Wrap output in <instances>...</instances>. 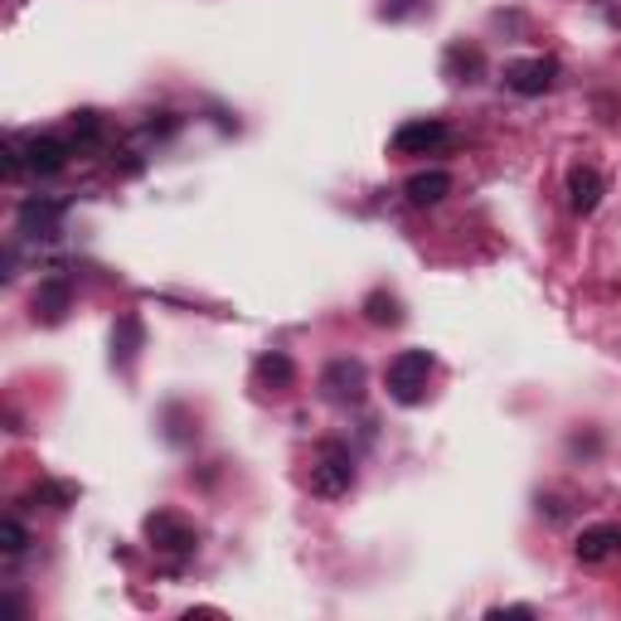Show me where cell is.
Returning a JSON list of instances; mask_svg holds the SVG:
<instances>
[{"label":"cell","mask_w":621,"mask_h":621,"mask_svg":"<svg viewBox=\"0 0 621 621\" xmlns=\"http://www.w3.org/2000/svg\"><path fill=\"white\" fill-rule=\"evenodd\" d=\"M437 359L427 355V349H399V355L389 359V369H383V389H389L393 403H403V409H417V403L427 399V379H433Z\"/></svg>","instance_id":"obj_1"},{"label":"cell","mask_w":621,"mask_h":621,"mask_svg":"<svg viewBox=\"0 0 621 621\" xmlns=\"http://www.w3.org/2000/svg\"><path fill=\"white\" fill-rule=\"evenodd\" d=\"M349 485H355V451L341 442H321L311 461V491L321 501H341V495H349Z\"/></svg>","instance_id":"obj_2"},{"label":"cell","mask_w":621,"mask_h":621,"mask_svg":"<svg viewBox=\"0 0 621 621\" xmlns=\"http://www.w3.org/2000/svg\"><path fill=\"white\" fill-rule=\"evenodd\" d=\"M146 544L156 553H165V559H195L199 529L175 510H156V515H146Z\"/></svg>","instance_id":"obj_3"},{"label":"cell","mask_w":621,"mask_h":621,"mask_svg":"<svg viewBox=\"0 0 621 621\" xmlns=\"http://www.w3.org/2000/svg\"><path fill=\"white\" fill-rule=\"evenodd\" d=\"M365 389H369V369L359 365V359H331V365L321 369V399L341 403V409H355V403H365Z\"/></svg>","instance_id":"obj_4"},{"label":"cell","mask_w":621,"mask_h":621,"mask_svg":"<svg viewBox=\"0 0 621 621\" xmlns=\"http://www.w3.org/2000/svg\"><path fill=\"white\" fill-rule=\"evenodd\" d=\"M64 214H69V199H49V195H30L20 199L15 223L25 239H59L64 229Z\"/></svg>","instance_id":"obj_5"},{"label":"cell","mask_w":621,"mask_h":621,"mask_svg":"<svg viewBox=\"0 0 621 621\" xmlns=\"http://www.w3.org/2000/svg\"><path fill=\"white\" fill-rule=\"evenodd\" d=\"M451 141V127L442 117H413V122H403L399 131H393V156H427V151H437V146H447Z\"/></svg>","instance_id":"obj_6"},{"label":"cell","mask_w":621,"mask_h":621,"mask_svg":"<svg viewBox=\"0 0 621 621\" xmlns=\"http://www.w3.org/2000/svg\"><path fill=\"white\" fill-rule=\"evenodd\" d=\"M505 88L519 97H544L553 83H559V64L553 59H515V64H505Z\"/></svg>","instance_id":"obj_7"},{"label":"cell","mask_w":621,"mask_h":621,"mask_svg":"<svg viewBox=\"0 0 621 621\" xmlns=\"http://www.w3.org/2000/svg\"><path fill=\"white\" fill-rule=\"evenodd\" d=\"M69 156H73V146H69V137H59V131H35V137H25V161L35 175H64L69 171Z\"/></svg>","instance_id":"obj_8"},{"label":"cell","mask_w":621,"mask_h":621,"mask_svg":"<svg viewBox=\"0 0 621 621\" xmlns=\"http://www.w3.org/2000/svg\"><path fill=\"white\" fill-rule=\"evenodd\" d=\"M69 307H73V281H69V273L39 277V287H35V321L59 325L64 315H69Z\"/></svg>","instance_id":"obj_9"},{"label":"cell","mask_w":621,"mask_h":621,"mask_svg":"<svg viewBox=\"0 0 621 621\" xmlns=\"http://www.w3.org/2000/svg\"><path fill=\"white\" fill-rule=\"evenodd\" d=\"M573 553H578V563H612L621 559V525H587L578 534V544H573Z\"/></svg>","instance_id":"obj_10"},{"label":"cell","mask_w":621,"mask_h":621,"mask_svg":"<svg viewBox=\"0 0 621 621\" xmlns=\"http://www.w3.org/2000/svg\"><path fill=\"white\" fill-rule=\"evenodd\" d=\"M607 195V180L593 171V165H573L568 171V209L573 214H593Z\"/></svg>","instance_id":"obj_11"},{"label":"cell","mask_w":621,"mask_h":621,"mask_svg":"<svg viewBox=\"0 0 621 621\" xmlns=\"http://www.w3.org/2000/svg\"><path fill=\"white\" fill-rule=\"evenodd\" d=\"M253 383L267 393H281L297 383V365H291V355H281V349H267V355H257L253 365Z\"/></svg>","instance_id":"obj_12"},{"label":"cell","mask_w":621,"mask_h":621,"mask_svg":"<svg viewBox=\"0 0 621 621\" xmlns=\"http://www.w3.org/2000/svg\"><path fill=\"white\" fill-rule=\"evenodd\" d=\"M141 345H146V325H141V315L127 311L117 325H112V365L131 369V359L141 355Z\"/></svg>","instance_id":"obj_13"},{"label":"cell","mask_w":621,"mask_h":621,"mask_svg":"<svg viewBox=\"0 0 621 621\" xmlns=\"http://www.w3.org/2000/svg\"><path fill=\"white\" fill-rule=\"evenodd\" d=\"M403 195H409L413 209H433V205H442V199L451 195V175L447 171H417L409 185H403Z\"/></svg>","instance_id":"obj_14"},{"label":"cell","mask_w":621,"mask_h":621,"mask_svg":"<svg viewBox=\"0 0 621 621\" xmlns=\"http://www.w3.org/2000/svg\"><path fill=\"white\" fill-rule=\"evenodd\" d=\"M107 137V122H103V112L97 107H83V112H73V122H69V146H73V156L78 151H97Z\"/></svg>","instance_id":"obj_15"},{"label":"cell","mask_w":621,"mask_h":621,"mask_svg":"<svg viewBox=\"0 0 621 621\" xmlns=\"http://www.w3.org/2000/svg\"><path fill=\"white\" fill-rule=\"evenodd\" d=\"M73 501H78V485L73 481H39L35 491L25 495L30 510H69Z\"/></svg>","instance_id":"obj_16"},{"label":"cell","mask_w":621,"mask_h":621,"mask_svg":"<svg viewBox=\"0 0 621 621\" xmlns=\"http://www.w3.org/2000/svg\"><path fill=\"white\" fill-rule=\"evenodd\" d=\"M365 321H369V325H403V301L393 297V291L375 287V291L365 297Z\"/></svg>","instance_id":"obj_17"},{"label":"cell","mask_w":621,"mask_h":621,"mask_svg":"<svg viewBox=\"0 0 621 621\" xmlns=\"http://www.w3.org/2000/svg\"><path fill=\"white\" fill-rule=\"evenodd\" d=\"M180 127H185V117H180V112H165V107L161 112H146V122H141V131L151 141H171Z\"/></svg>","instance_id":"obj_18"},{"label":"cell","mask_w":621,"mask_h":621,"mask_svg":"<svg viewBox=\"0 0 621 621\" xmlns=\"http://www.w3.org/2000/svg\"><path fill=\"white\" fill-rule=\"evenodd\" d=\"M25 549H30V529L20 525V515H5V525H0V553H5V559H20Z\"/></svg>","instance_id":"obj_19"},{"label":"cell","mask_w":621,"mask_h":621,"mask_svg":"<svg viewBox=\"0 0 621 621\" xmlns=\"http://www.w3.org/2000/svg\"><path fill=\"white\" fill-rule=\"evenodd\" d=\"M457 69L481 73V54L467 49V44H451V49H447V78H457Z\"/></svg>","instance_id":"obj_20"},{"label":"cell","mask_w":621,"mask_h":621,"mask_svg":"<svg viewBox=\"0 0 621 621\" xmlns=\"http://www.w3.org/2000/svg\"><path fill=\"white\" fill-rule=\"evenodd\" d=\"M485 617H491V621H501V617H534V607H491Z\"/></svg>","instance_id":"obj_21"},{"label":"cell","mask_w":621,"mask_h":621,"mask_svg":"<svg viewBox=\"0 0 621 621\" xmlns=\"http://www.w3.org/2000/svg\"><path fill=\"white\" fill-rule=\"evenodd\" d=\"M413 5H417V0H389V5H383V15H409Z\"/></svg>","instance_id":"obj_22"}]
</instances>
